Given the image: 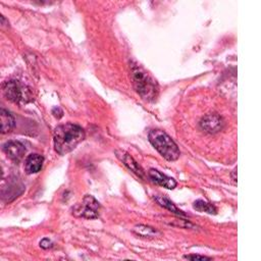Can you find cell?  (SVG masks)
<instances>
[{
	"label": "cell",
	"mask_w": 261,
	"mask_h": 261,
	"mask_svg": "<svg viewBox=\"0 0 261 261\" xmlns=\"http://www.w3.org/2000/svg\"><path fill=\"white\" fill-rule=\"evenodd\" d=\"M85 139V130L77 124L66 122L59 124L53 132L54 149L59 155L71 152Z\"/></svg>",
	"instance_id": "6da1fadb"
},
{
	"label": "cell",
	"mask_w": 261,
	"mask_h": 261,
	"mask_svg": "<svg viewBox=\"0 0 261 261\" xmlns=\"http://www.w3.org/2000/svg\"><path fill=\"white\" fill-rule=\"evenodd\" d=\"M149 142L167 161L178 159L180 152L174 141L161 129H152L148 135Z\"/></svg>",
	"instance_id": "7a4b0ae2"
},
{
	"label": "cell",
	"mask_w": 261,
	"mask_h": 261,
	"mask_svg": "<svg viewBox=\"0 0 261 261\" xmlns=\"http://www.w3.org/2000/svg\"><path fill=\"white\" fill-rule=\"evenodd\" d=\"M132 81L135 90L144 100H155L158 92L156 83L137 64L132 65Z\"/></svg>",
	"instance_id": "3957f363"
},
{
	"label": "cell",
	"mask_w": 261,
	"mask_h": 261,
	"mask_svg": "<svg viewBox=\"0 0 261 261\" xmlns=\"http://www.w3.org/2000/svg\"><path fill=\"white\" fill-rule=\"evenodd\" d=\"M100 204L99 202L91 195H86L82 202L77 203L72 208V214L76 217H83L88 219L97 218L99 216Z\"/></svg>",
	"instance_id": "277c9868"
},
{
	"label": "cell",
	"mask_w": 261,
	"mask_h": 261,
	"mask_svg": "<svg viewBox=\"0 0 261 261\" xmlns=\"http://www.w3.org/2000/svg\"><path fill=\"white\" fill-rule=\"evenodd\" d=\"M3 94L7 100L13 103H20L24 101L27 97L24 87L15 80H11L3 84Z\"/></svg>",
	"instance_id": "5b68a950"
},
{
	"label": "cell",
	"mask_w": 261,
	"mask_h": 261,
	"mask_svg": "<svg viewBox=\"0 0 261 261\" xmlns=\"http://www.w3.org/2000/svg\"><path fill=\"white\" fill-rule=\"evenodd\" d=\"M2 150L7 155V157L14 162H19L23 158L27 151L24 145L18 141L6 142L3 145Z\"/></svg>",
	"instance_id": "8992f818"
},
{
	"label": "cell",
	"mask_w": 261,
	"mask_h": 261,
	"mask_svg": "<svg viewBox=\"0 0 261 261\" xmlns=\"http://www.w3.org/2000/svg\"><path fill=\"white\" fill-rule=\"evenodd\" d=\"M115 154H116V157L130 170L133 171L136 175H138L139 177L141 178H145L146 177V174H145V171L143 170V168L141 167V165L125 151H122V150H116L115 151Z\"/></svg>",
	"instance_id": "52a82bcc"
},
{
	"label": "cell",
	"mask_w": 261,
	"mask_h": 261,
	"mask_svg": "<svg viewBox=\"0 0 261 261\" xmlns=\"http://www.w3.org/2000/svg\"><path fill=\"white\" fill-rule=\"evenodd\" d=\"M202 129L207 133L214 134L219 132L223 126L222 118L217 114H208L200 122Z\"/></svg>",
	"instance_id": "ba28073f"
},
{
	"label": "cell",
	"mask_w": 261,
	"mask_h": 261,
	"mask_svg": "<svg viewBox=\"0 0 261 261\" xmlns=\"http://www.w3.org/2000/svg\"><path fill=\"white\" fill-rule=\"evenodd\" d=\"M148 177L153 182H155V184H157V185H159L163 188L169 189V190H172L176 187V181L172 177H169V176L163 174L162 172H160L159 170L154 169V168L149 169Z\"/></svg>",
	"instance_id": "9c48e42d"
},
{
	"label": "cell",
	"mask_w": 261,
	"mask_h": 261,
	"mask_svg": "<svg viewBox=\"0 0 261 261\" xmlns=\"http://www.w3.org/2000/svg\"><path fill=\"white\" fill-rule=\"evenodd\" d=\"M44 162V157L40 154H30L24 161V170L28 174H33L41 170Z\"/></svg>",
	"instance_id": "30bf717a"
},
{
	"label": "cell",
	"mask_w": 261,
	"mask_h": 261,
	"mask_svg": "<svg viewBox=\"0 0 261 261\" xmlns=\"http://www.w3.org/2000/svg\"><path fill=\"white\" fill-rule=\"evenodd\" d=\"M0 117H1V133L2 134L9 133L15 125V120L13 115L9 111L2 108L0 112Z\"/></svg>",
	"instance_id": "8fae6325"
},
{
	"label": "cell",
	"mask_w": 261,
	"mask_h": 261,
	"mask_svg": "<svg viewBox=\"0 0 261 261\" xmlns=\"http://www.w3.org/2000/svg\"><path fill=\"white\" fill-rule=\"evenodd\" d=\"M154 198H155L156 202H157L160 206H162L163 208L167 209L168 211H170V212H172V213H174V214H176V215H178V216H187L186 213H184L180 209H178V208L175 206V204H174L173 202H171V201H170L168 198H166L165 196L156 195Z\"/></svg>",
	"instance_id": "7c38bea8"
},
{
	"label": "cell",
	"mask_w": 261,
	"mask_h": 261,
	"mask_svg": "<svg viewBox=\"0 0 261 261\" xmlns=\"http://www.w3.org/2000/svg\"><path fill=\"white\" fill-rule=\"evenodd\" d=\"M133 231L141 238H156L157 236H160V231H158L156 228L144 224L136 225Z\"/></svg>",
	"instance_id": "4fadbf2b"
},
{
	"label": "cell",
	"mask_w": 261,
	"mask_h": 261,
	"mask_svg": "<svg viewBox=\"0 0 261 261\" xmlns=\"http://www.w3.org/2000/svg\"><path fill=\"white\" fill-rule=\"evenodd\" d=\"M193 206H194V209H196L197 211H200V212H206L209 214H216V212H217V209L213 204L208 203L203 200L195 201Z\"/></svg>",
	"instance_id": "5bb4252c"
},
{
	"label": "cell",
	"mask_w": 261,
	"mask_h": 261,
	"mask_svg": "<svg viewBox=\"0 0 261 261\" xmlns=\"http://www.w3.org/2000/svg\"><path fill=\"white\" fill-rule=\"evenodd\" d=\"M185 259H188V260H200V261H203V260H211L212 258L211 257H207V256H202V255H186L184 256Z\"/></svg>",
	"instance_id": "9a60e30c"
},
{
	"label": "cell",
	"mask_w": 261,
	"mask_h": 261,
	"mask_svg": "<svg viewBox=\"0 0 261 261\" xmlns=\"http://www.w3.org/2000/svg\"><path fill=\"white\" fill-rule=\"evenodd\" d=\"M40 246L43 249H49L53 246V243L51 242V240H49L48 238H44L41 242H40Z\"/></svg>",
	"instance_id": "2e32d148"
},
{
	"label": "cell",
	"mask_w": 261,
	"mask_h": 261,
	"mask_svg": "<svg viewBox=\"0 0 261 261\" xmlns=\"http://www.w3.org/2000/svg\"><path fill=\"white\" fill-rule=\"evenodd\" d=\"M236 172H237V168H234V169L232 170V180H233V181H236V179H237V177H236Z\"/></svg>",
	"instance_id": "e0dca14e"
}]
</instances>
